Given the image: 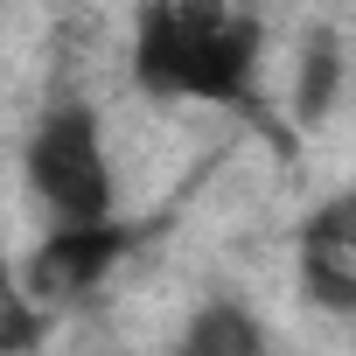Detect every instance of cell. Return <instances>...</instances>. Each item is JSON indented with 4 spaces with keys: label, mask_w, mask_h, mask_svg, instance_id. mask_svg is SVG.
I'll list each match as a JSON object with an SVG mask.
<instances>
[{
    "label": "cell",
    "mask_w": 356,
    "mask_h": 356,
    "mask_svg": "<svg viewBox=\"0 0 356 356\" xmlns=\"http://www.w3.org/2000/svg\"><path fill=\"white\" fill-rule=\"evenodd\" d=\"M259 77V22L231 0H147L133 29V84L147 98L245 105Z\"/></svg>",
    "instance_id": "cell-1"
},
{
    "label": "cell",
    "mask_w": 356,
    "mask_h": 356,
    "mask_svg": "<svg viewBox=\"0 0 356 356\" xmlns=\"http://www.w3.org/2000/svg\"><path fill=\"white\" fill-rule=\"evenodd\" d=\"M259 349H266L259 321H252L238 300H210V307L189 314L182 349H175V356H259Z\"/></svg>",
    "instance_id": "cell-4"
},
{
    "label": "cell",
    "mask_w": 356,
    "mask_h": 356,
    "mask_svg": "<svg viewBox=\"0 0 356 356\" xmlns=\"http://www.w3.org/2000/svg\"><path fill=\"white\" fill-rule=\"evenodd\" d=\"M133 252V224H49V238L29 252V293L42 307H70L105 286V273Z\"/></svg>",
    "instance_id": "cell-3"
},
{
    "label": "cell",
    "mask_w": 356,
    "mask_h": 356,
    "mask_svg": "<svg viewBox=\"0 0 356 356\" xmlns=\"http://www.w3.org/2000/svg\"><path fill=\"white\" fill-rule=\"evenodd\" d=\"M29 189L49 210V224H105L119 217V182H112V154H105V126L84 98H63L35 119L29 133Z\"/></svg>",
    "instance_id": "cell-2"
},
{
    "label": "cell",
    "mask_w": 356,
    "mask_h": 356,
    "mask_svg": "<svg viewBox=\"0 0 356 356\" xmlns=\"http://www.w3.org/2000/svg\"><path fill=\"white\" fill-rule=\"evenodd\" d=\"M328 63H335V42L314 35V49H307V84H300V112H321V105H328Z\"/></svg>",
    "instance_id": "cell-7"
},
{
    "label": "cell",
    "mask_w": 356,
    "mask_h": 356,
    "mask_svg": "<svg viewBox=\"0 0 356 356\" xmlns=\"http://www.w3.org/2000/svg\"><path fill=\"white\" fill-rule=\"evenodd\" d=\"M300 286L314 307L328 314H349L356 321V252L342 245H321V238H300Z\"/></svg>",
    "instance_id": "cell-5"
},
{
    "label": "cell",
    "mask_w": 356,
    "mask_h": 356,
    "mask_svg": "<svg viewBox=\"0 0 356 356\" xmlns=\"http://www.w3.org/2000/svg\"><path fill=\"white\" fill-rule=\"evenodd\" d=\"M300 238H321V245H342V252H356V182L342 189V196H328L307 224H300Z\"/></svg>",
    "instance_id": "cell-6"
}]
</instances>
